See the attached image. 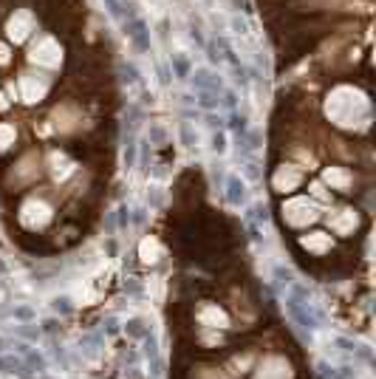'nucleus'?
Listing matches in <instances>:
<instances>
[{"instance_id":"obj_5","label":"nucleus","mask_w":376,"mask_h":379,"mask_svg":"<svg viewBox=\"0 0 376 379\" xmlns=\"http://www.w3.org/2000/svg\"><path fill=\"white\" fill-rule=\"evenodd\" d=\"M300 184H303V173L297 167H291V164H283V167H277L272 173V187L277 193H294Z\"/></svg>"},{"instance_id":"obj_1","label":"nucleus","mask_w":376,"mask_h":379,"mask_svg":"<svg viewBox=\"0 0 376 379\" xmlns=\"http://www.w3.org/2000/svg\"><path fill=\"white\" fill-rule=\"evenodd\" d=\"M328 116L334 119V125L342 127H356V125H368L371 116V105L359 91L353 88H337L328 96Z\"/></svg>"},{"instance_id":"obj_7","label":"nucleus","mask_w":376,"mask_h":379,"mask_svg":"<svg viewBox=\"0 0 376 379\" xmlns=\"http://www.w3.org/2000/svg\"><path fill=\"white\" fill-rule=\"evenodd\" d=\"M328 224L337 235H353V230H356V209H337L334 215H328Z\"/></svg>"},{"instance_id":"obj_10","label":"nucleus","mask_w":376,"mask_h":379,"mask_svg":"<svg viewBox=\"0 0 376 379\" xmlns=\"http://www.w3.org/2000/svg\"><path fill=\"white\" fill-rule=\"evenodd\" d=\"M325 181H328L334 190L348 193V187L353 184V175L345 170V167H328V170H325Z\"/></svg>"},{"instance_id":"obj_21","label":"nucleus","mask_w":376,"mask_h":379,"mask_svg":"<svg viewBox=\"0 0 376 379\" xmlns=\"http://www.w3.org/2000/svg\"><path fill=\"white\" fill-rule=\"evenodd\" d=\"M57 328H59L57 320H43V325H40V331L43 334H57Z\"/></svg>"},{"instance_id":"obj_9","label":"nucleus","mask_w":376,"mask_h":379,"mask_svg":"<svg viewBox=\"0 0 376 379\" xmlns=\"http://www.w3.org/2000/svg\"><path fill=\"white\" fill-rule=\"evenodd\" d=\"M300 246L311 255H325V252H331V238L325 232H311V235L300 238Z\"/></svg>"},{"instance_id":"obj_15","label":"nucleus","mask_w":376,"mask_h":379,"mask_svg":"<svg viewBox=\"0 0 376 379\" xmlns=\"http://www.w3.org/2000/svg\"><path fill=\"white\" fill-rule=\"evenodd\" d=\"M14 139H17V133H14V127L12 125H0V150H6L9 145H14Z\"/></svg>"},{"instance_id":"obj_12","label":"nucleus","mask_w":376,"mask_h":379,"mask_svg":"<svg viewBox=\"0 0 376 379\" xmlns=\"http://www.w3.org/2000/svg\"><path fill=\"white\" fill-rule=\"evenodd\" d=\"M125 334L127 337H133V340H145V337L150 334V325L142 320V317H133V320L125 322Z\"/></svg>"},{"instance_id":"obj_14","label":"nucleus","mask_w":376,"mask_h":379,"mask_svg":"<svg viewBox=\"0 0 376 379\" xmlns=\"http://www.w3.org/2000/svg\"><path fill=\"white\" fill-rule=\"evenodd\" d=\"M26 371H29V368H31V371H46V359H43V356L37 354V351H31V348H29V354H26Z\"/></svg>"},{"instance_id":"obj_23","label":"nucleus","mask_w":376,"mask_h":379,"mask_svg":"<svg viewBox=\"0 0 376 379\" xmlns=\"http://www.w3.org/2000/svg\"><path fill=\"white\" fill-rule=\"evenodd\" d=\"M181 139H184V145H193V130H190V125H187V122L181 125Z\"/></svg>"},{"instance_id":"obj_22","label":"nucleus","mask_w":376,"mask_h":379,"mask_svg":"<svg viewBox=\"0 0 376 379\" xmlns=\"http://www.w3.org/2000/svg\"><path fill=\"white\" fill-rule=\"evenodd\" d=\"M337 345H340L342 351H356V343H353V340H345V337H337Z\"/></svg>"},{"instance_id":"obj_4","label":"nucleus","mask_w":376,"mask_h":379,"mask_svg":"<svg viewBox=\"0 0 376 379\" xmlns=\"http://www.w3.org/2000/svg\"><path fill=\"white\" fill-rule=\"evenodd\" d=\"M17 88H20L23 102H40L48 93V80L43 74H23L20 82H17Z\"/></svg>"},{"instance_id":"obj_13","label":"nucleus","mask_w":376,"mask_h":379,"mask_svg":"<svg viewBox=\"0 0 376 379\" xmlns=\"http://www.w3.org/2000/svg\"><path fill=\"white\" fill-rule=\"evenodd\" d=\"M14 331L20 334L23 340H29V343H37V340H40V334H43L40 328H37V325H31V322H23V325H17Z\"/></svg>"},{"instance_id":"obj_18","label":"nucleus","mask_w":376,"mask_h":379,"mask_svg":"<svg viewBox=\"0 0 376 379\" xmlns=\"http://www.w3.org/2000/svg\"><path fill=\"white\" fill-rule=\"evenodd\" d=\"M164 374V362H161V356H153L150 359V377L156 379V377H161Z\"/></svg>"},{"instance_id":"obj_8","label":"nucleus","mask_w":376,"mask_h":379,"mask_svg":"<svg viewBox=\"0 0 376 379\" xmlns=\"http://www.w3.org/2000/svg\"><path fill=\"white\" fill-rule=\"evenodd\" d=\"M289 311H291V317H294L303 328H319L317 314L311 311V306H308V303H300L297 297H289Z\"/></svg>"},{"instance_id":"obj_17","label":"nucleus","mask_w":376,"mask_h":379,"mask_svg":"<svg viewBox=\"0 0 376 379\" xmlns=\"http://www.w3.org/2000/svg\"><path fill=\"white\" fill-rule=\"evenodd\" d=\"M142 343H145V356H147V359L159 356V345H156V337H153V334H147V337H145Z\"/></svg>"},{"instance_id":"obj_24","label":"nucleus","mask_w":376,"mask_h":379,"mask_svg":"<svg viewBox=\"0 0 376 379\" xmlns=\"http://www.w3.org/2000/svg\"><path fill=\"white\" fill-rule=\"evenodd\" d=\"M102 331H105V334H116V331H119V322H116L114 317H111V320H108V322L102 325Z\"/></svg>"},{"instance_id":"obj_20","label":"nucleus","mask_w":376,"mask_h":379,"mask_svg":"<svg viewBox=\"0 0 376 379\" xmlns=\"http://www.w3.org/2000/svg\"><path fill=\"white\" fill-rule=\"evenodd\" d=\"M212 150H215V153H224V150H227V136H224V133H215V136H212Z\"/></svg>"},{"instance_id":"obj_25","label":"nucleus","mask_w":376,"mask_h":379,"mask_svg":"<svg viewBox=\"0 0 376 379\" xmlns=\"http://www.w3.org/2000/svg\"><path fill=\"white\" fill-rule=\"evenodd\" d=\"M6 62H9V48L0 43V65H6Z\"/></svg>"},{"instance_id":"obj_6","label":"nucleus","mask_w":376,"mask_h":379,"mask_svg":"<svg viewBox=\"0 0 376 379\" xmlns=\"http://www.w3.org/2000/svg\"><path fill=\"white\" fill-rule=\"evenodd\" d=\"M31 29H34V17H31V12H14L12 17H9V23H6V31H9V40H14V43H23L26 37L31 34Z\"/></svg>"},{"instance_id":"obj_16","label":"nucleus","mask_w":376,"mask_h":379,"mask_svg":"<svg viewBox=\"0 0 376 379\" xmlns=\"http://www.w3.org/2000/svg\"><path fill=\"white\" fill-rule=\"evenodd\" d=\"M51 306H54V311H57V314H71V311H74L71 297H54V303H51Z\"/></svg>"},{"instance_id":"obj_11","label":"nucleus","mask_w":376,"mask_h":379,"mask_svg":"<svg viewBox=\"0 0 376 379\" xmlns=\"http://www.w3.org/2000/svg\"><path fill=\"white\" fill-rule=\"evenodd\" d=\"M243 198H246V184L240 181L238 175H232V178L227 181V201L232 204V207H240Z\"/></svg>"},{"instance_id":"obj_19","label":"nucleus","mask_w":376,"mask_h":379,"mask_svg":"<svg viewBox=\"0 0 376 379\" xmlns=\"http://www.w3.org/2000/svg\"><path fill=\"white\" fill-rule=\"evenodd\" d=\"M14 317H17V320H23V322H31V320H34V311L29 309V306H20V309H14Z\"/></svg>"},{"instance_id":"obj_2","label":"nucleus","mask_w":376,"mask_h":379,"mask_svg":"<svg viewBox=\"0 0 376 379\" xmlns=\"http://www.w3.org/2000/svg\"><path fill=\"white\" fill-rule=\"evenodd\" d=\"M249 379H297V374H294V365H291L289 354L272 351V354L255 359V365L249 371Z\"/></svg>"},{"instance_id":"obj_3","label":"nucleus","mask_w":376,"mask_h":379,"mask_svg":"<svg viewBox=\"0 0 376 379\" xmlns=\"http://www.w3.org/2000/svg\"><path fill=\"white\" fill-rule=\"evenodd\" d=\"M31 62L37 65H46V68H57L62 62V48L51 40V37H40L31 48Z\"/></svg>"}]
</instances>
